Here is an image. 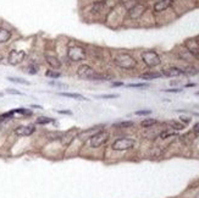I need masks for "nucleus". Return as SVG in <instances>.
<instances>
[{"label": "nucleus", "mask_w": 199, "mask_h": 198, "mask_svg": "<svg viewBox=\"0 0 199 198\" xmlns=\"http://www.w3.org/2000/svg\"><path fill=\"white\" fill-rule=\"evenodd\" d=\"M114 63L117 66H120L121 68L125 70H131L137 65V61L133 59L130 54H120L114 59Z\"/></svg>", "instance_id": "1"}, {"label": "nucleus", "mask_w": 199, "mask_h": 198, "mask_svg": "<svg viewBox=\"0 0 199 198\" xmlns=\"http://www.w3.org/2000/svg\"><path fill=\"white\" fill-rule=\"evenodd\" d=\"M142 59H143L144 64L147 66H149V67H155V66L160 65V63H161L160 56L153 50L143 51L142 53Z\"/></svg>", "instance_id": "2"}, {"label": "nucleus", "mask_w": 199, "mask_h": 198, "mask_svg": "<svg viewBox=\"0 0 199 198\" xmlns=\"http://www.w3.org/2000/svg\"><path fill=\"white\" fill-rule=\"evenodd\" d=\"M109 133L106 131H99L94 133L89 139H90V147L92 148H99L100 146L105 144L109 141Z\"/></svg>", "instance_id": "3"}, {"label": "nucleus", "mask_w": 199, "mask_h": 198, "mask_svg": "<svg viewBox=\"0 0 199 198\" xmlns=\"http://www.w3.org/2000/svg\"><path fill=\"white\" fill-rule=\"evenodd\" d=\"M134 144H136V142L132 138H118V139H116L113 143L111 148L114 149V150L122 152V150H128V149L133 148Z\"/></svg>", "instance_id": "4"}, {"label": "nucleus", "mask_w": 199, "mask_h": 198, "mask_svg": "<svg viewBox=\"0 0 199 198\" xmlns=\"http://www.w3.org/2000/svg\"><path fill=\"white\" fill-rule=\"evenodd\" d=\"M67 56L71 61H82L86 59V50L83 49L82 47H78V45L71 47V48H68Z\"/></svg>", "instance_id": "5"}, {"label": "nucleus", "mask_w": 199, "mask_h": 198, "mask_svg": "<svg viewBox=\"0 0 199 198\" xmlns=\"http://www.w3.org/2000/svg\"><path fill=\"white\" fill-rule=\"evenodd\" d=\"M77 76L83 78V80L93 81V78L95 76V72L89 65H81L77 70Z\"/></svg>", "instance_id": "6"}, {"label": "nucleus", "mask_w": 199, "mask_h": 198, "mask_svg": "<svg viewBox=\"0 0 199 198\" xmlns=\"http://www.w3.org/2000/svg\"><path fill=\"white\" fill-rule=\"evenodd\" d=\"M25 58H26V53L23 50H12L10 51L7 60L10 65H18L25 60Z\"/></svg>", "instance_id": "7"}, {"label": "nucleus", "mask_w": 199, "mask_h": 198, "mask_svg": "<svg viewBox=\"0 0 199 198\" xmlns=\"http://www.w3.org/2000/svg\"><path fill=\"white\" fill-rule=\"evenodd\" d=\"M144 11H146V6L142 5V4H137L136 6H133L130 10V17L133 20H137L144 14Z\"/></svg>", "instance_id": "8"}, {"label": "nucleus", "mask_w": 199, "mask_h": 198, "mask_svg": "<svg viewBox=\"0 0 199 198\" xmlns=\"http://www.w3.org/2000/svg\"><path fill=\"white\" fill-rule=\"evenodd\" d=\"M34 131H35L34 126H20L15 130V133L17 136L23 137V136H31Z\"/></svg>", "instance_id": "9"}, {"label": "nucleus", "mask_w": 199, "mask_h": 198, "mask_svg": "<svg viewBox=\"0 0 199 198\" xmlns=\"http://www.w3.org/2000/svg\"><path fill=\"white\" fill-rule=\"evenodd\" d=\"M171 4H172V0H160L154 5V10L156 12H161V11L166 10L167 7H170Z\"/></svg>", "instance_id": "10"}, {"label": "nucleus", "mask_w": 199, "mask_h": 198, "mask_svg": "<svg viewBox=\"0 0 199 198\" xmlns=\"http://www.w3.org/2000/svg\"><path fill=\"white\" fill-rule=\"evenodd\" d=\"M163 73L167 76V77H177V76H181L183 75V70L178 68V67H170V68H166L163 71Z\"/></svg>", "instance_id": "11"}, {"label": "nucleus", "mask_w": 199, "mask_h": 198, "mask_svg": "<svg viewBox=\"0 0 199 198\" xmlns=\"http://www.w3.org/2000/svg\"><path fill=\"white\" fill-rule=\"evenodd\" d=\"M99 127H92V129H88L87 131L82 132V133H80L78 134V137L81 138V139H87V138H90L94 133H97V132H99Z\"/></svg>", "instance_id": "12"}, {"label": "nucleus", "mask_w": 199, "mask_h": 198, "mask_svg": "<svg viewBox=\"0 0 199 198\" xmlns=\"http://www.w3.org/2000/svg\"><path fill=\"white\" fill-rule=\"evenodd\" d=\"M11 38V32L7 31L6 28L0 27V43H5Z\"/></svg>", "instance_id": "13"}, {"label": "nucleus", "mask_w": 199, "mask_h": 198, "mask_svg": "<svg viewBox=\"0 0 199 198\" xmlns=\"http://www.w3.org/2000/svg\"><path fill=\"white\" fill-rule=\"evenodd\" d=\"M60 96L62 97H67V98H73V99H77V100H88L86 97H83L82 94H78V93H67V92H61L59 93Z\"/></svg>", "instance_id": "14"}, {"label": "nucleus", "mask_w": 199, "mask_h": 198, "mask_svg": "<svg viewBox=\"0 0 199 198\" xmlns=\"http://www.w3.org/2000/svg\"><path fill=\"white\" fill-rule=\"evenodd\" d=\"M45 59H47V63H48V64H49L51 67H54V68H59V67H60V65H61V64H60V61H59V60H58L55 56L47 55V56H45Z\"/></svg>", "instance_id": "15"}, {"label": "nucleus", "mask_w": 199, "mask_h": 198, "mask_svg": "<svg viewBox=\"0 0 199 198\" xmlns=\"http://www.w3.org/2000/svg\"><path fill=\"white\" fill-rule=\"evenodd\" d=\"M161 76H163V73H159V72H147V73L141 75V78L142 80H154V78H159Z\"/></svg>", "instance_id": "16"}, {"label": "nucleus", "mask_w": 199, "mask_h": 198, "mask_svg": "<svg viewBox=\"0 0 199 198\" xmlns=\"http://www.w3.org/2000/svg\"><path fill=\"white\" fill-rule=\"evenodd\" d=\"M133 125H134L133 121H122V122H117V124H115L114 126L117 127V129H128V127H132Z\"/></svg>", "instance_id": "17"}, {"label": "nucleus", "mask_w": 199, "mask_h": 198, "mask_svg": "<svg viewBox=\"0 0 199 198\" xmlns=\"http://www.w3.org/2000/svg\"><path fill=\"white\" fill-rule=\"evenodd\" d=\"M158 121L155 120V119H147V120H143L142 122H141V125L143 126V127H150V126H153V125H155Z\"/></svg>", "instance_id": "18"}, {"label": "nucleus", "mask_w": 199, "mask_h": 198, "mask_svg": "<svg viewBox=\"0 0 199 198\" xmlns=\"http://www.w3.org/2000/svg\"><path fill=\"white\" fill-rule=\"evenodd\" d=\"M54 121V119H50V117H38L37 119V124H40V125H47V124H49V122H53Z\"/></svg>", "instance_id": "19"}, {"label": "nucleus", "mask_w": 199, "mask_h": 198, "mask_svg": "<svg viewBox=\"0 0 199 198\" xmlns=\"http://www.w3.org/2000/svg\"><path fill=\"white\" fill-rule=\"evenodd\" d=\"M7 80H9V81H11V82L20 83V84H30L28 81L22 80V78H18V77H7Z\"/></svg>", "instance_id": "20"}, {"label": "nucleus", "mask_w": 199, "mask_h": 198, "mask_svg": "<svg viewBox=\"0 0 199 198\" xmlns=\"http://www.w3.org/2000/svg\"><path fill=\"white\" fill-rule=\"evenodd\" d=\"M12 111H14V114H15V113L25 114V115H31V114H32L30 110H27V109H25V108H18V109H15V110H12Z\"/></svg>", "instance_id": "21"}, {"label": "nucleus", "mask_w": 199, "mask_h": 198, "mask_svg": "<svg viewBox=\"0 0 199 198\" xmlns=\"http://www.w3.org/2000/svg\"><path fill=\"white\" fill-rule=\"evenodd\" d=\"M128 87H131V88H147L148 83H131V84H128Z\"/></svg>", "instance_id": "22"}, {"label": "nucleus", "mask_w": 199, "mask_h": 198, "mask_svg": "<svg viewBox=\"0 0 199 198\" xmlns=\"http://www.w3.org/2000/svg\"><path fill=\"white\" fill-rule=\"evenodd\" d=\"M45 75H47L48 77H51V78H59V77L61 76L60 72H55V71H47Z\"/></svg>", "instance_id": "23"}, {"label": "nucleus", "mask_w": 199, "mask_h": 198, "mask_svg": "<svg viewBox=\"0 0 199 198\" xmlns=\"http://www.w3.org/2000/svg\"><path fill=\"white\" fill-rule=\"evenodd\" d=\"M97 98H100V99H113V98H118V94H101V96H97Z\"/></svg>", "instance_id": "24"}, {"label": "nucleus", "mask_w": 199, "mask_h": 198, "mask_svg": "<svg viewBox=\"0 0 199 198\" xmlns=\"http://www.w3.org/2000/svg\"><path fill=\"white\" fill-rule=\"evenodd\" d=\"M169 125H171L172 127H175L176 130H183V125L178 124V122H175V121H170Z\"/></svg>", "instance_id": "25"}, {"label": "nucleus", "mask_w": 199, "mask_h": 198, "mask_svg": "<svg viewBox=\"0 0 199 198\" xmlns=\"http://www.w3.org/2000/svg\"><path fill=\"white\" fill-rule=\"evenodd\" d=\"M151 114V110H138L136 111V115L142 116V115H150Z\"/></svg>", "instance_id": "26"}, {"label": "nucleus", "mask_w": 199, "mask_h": 198, "mask_svg": "<svg viewBox=\"0 0 199 198\" xmlns=\"http://www.w3.org/2000/svg\"><path fill=\"white\" fill-rule=\"evenodd\" d=\"M184 73H188V75H194V73H198V70L197 68H194V67H189V68H187L186 71H183Z\"/></svg>", "instance_id": "27"}, {"label": "nucleus", "mask_w": 199, "mask_h": 198, "mask_svg": "<svg viewBox=\"0 0 199 198\" xmlns=\"http://www.w3.org/2000/svg\"><path fill=\"white\" fill-rule=\"evenodd\" d=\"M49 84H51V86H56V87H61V88H67V86L65 83H59V82L51 81V82H49Z\"/></svg>", "instance_id": "28"}, {"label": "nucleus", "mask_w": 199, "mask_h": 198, "mask_svg": "<svg viewBox=\"0 0 199 198\" xmlns=\"http://www.w3.org/2000/svg\"><path fill=\"white\" fill-rule=\"evenodd\" d=\"M38 72V66H30V70H28V73L31 75H34Z\"/></svg>", "instance_id": "29"}, {"label": "nucleus", "mask_w": 199, "mask_h": 198, "mask_svg": "<svg viewBox=\"0 0 199 198\" xmlns=\"http://www.w3.org/2000/svg\"><path fill=\"white\" fill-rule=\"evenodd\" d=\"M165 92L167 93H180V92H182V89H180V88H172V89H164Z\"/></svg>", "instance_id": "30"}, {"label": "nucleus", "mask_w": 199, "mask_h": 198, "mask_svg": "<svg viewBox=\"0 0 199 198\" xmlns=\"http://www.w3.org/2000/svg\"><path fill=\"white\" fill-rule=\"evenodd\" d=\"M175 132H163L160 134V138H166V137H170V136H174Z\"/></svg>", "instance_id": "31"}, {"label": "nucleus", "mask_w": 199, "mask_h": 198, "mask_svg": "<svg viewBox=\"0 0 199 198\" xmlns=\"http://www.w3.org/2000/svg\"><path fill=\"white\" fill-rule=\"evenodd\" d=\"M6 92H7V93H10V94H18V96H21V94H22L20 91H16V89H11V88L6 89Z\"/></svg>", "instance_id": "32"}, {"label": "nucleus", "mask_w": 199, "mask_h": 198, "mask_svg": "<svg viewBox=\"0 0 199 198\" xmlns=\"http://www.w3.org/2000/svg\"><path fill=\"white\" fill-rule=\"evenodd\" d=\"M193 131H194V133H199V122H197V124L193 126Z\"/></svg>", "instance_id": "33"}, {"label": "nucleus", "mask_w": 199, "mask_h": 198, "mask_svg": "<svg viewBox=\"0 0 199 198\" xmlns=\"http://www.w3.org/2000/svg\"><path fill=\"white\" fill-rule=\"evenodd\" d=\"M58 113H59V114H67V115H71V114H72L70 110H59Z\"/></svg>", "instance_id": "34"}, {"label": "nucleus", "mask_w": 199, "mask_h": 198, "mask_svg": "<svg viewBox=\"0 0 199 198\" xmlns=\"http://www.w3.org/2000/svg\"><path fill=\"white\" fill-rule=\"evenodd\" d=\"M181 121L186 122V124H188V122L191 121V119H189V117H181Z\"/></svg>", "instance_id": "35"}, {"label": "nucleus", "mask_w": 199, "mask_h": 198, "mask_svg": "<svg viewBox=\"0 0 199 198\" xmlns=\"http://www.w3.org/2000/svg\"><path fill=\"white\" fill-rule=\"evenodd\" d=\"M120 86H123L122 82H114L113 83V87H120Z\"/></svg>", "instance_id": "36"}, {"label": "nucleus", "mask_w": 199, "mask_h": 198, "mask_svg": "<svg viewBox=\"0 0 199 198\" xmlns=\"http://www.w3.org/2000/svg\"><path fill=\"white\" fill-rule=\"evenodd\" d=\"M193 198H199V188H197V190H196V192H194V196H193Z\"/></svg>", "instance_id": "37"}, {"label": "nucleus", "mask_w": 199, "mask_h": 198, "mask_svg": "<svg viewBox=\"0 0 199 198\" xmlns=\"http://www.w3.org/2000/svg\"><path fill=\"white\" fill-rule=\"evenodd\" d=\"M32 108H35V109H42V106H39V105H31Z\"/></svg>", "instance_id": "38"}, {"label": "nucleus", "mask_w": 199, "mask_h": 198, "mask_svg": "<svg viewBox=\"0 0 199 198\" xmlns=\"http://www.w3.org/2000/svg\"><path fill=\"white\" fill-rule=\"evenodd\" d=\"M196 84L194 83H189V84H187V87H194Z\"/></svg>", "instance_id": "39"}, {"label": "nucleus", "mask_w": 199, "mask_h": 198, "mask_svg": "<svg viewBox=\"0 0 199 198\" xmlns=\"http://www.w3.org/2000/svg\"><path fill=\"white\" fill-rule=\"evenodd\" d=\"M2 59H4V58H2V55H1V54H0V63H1V61H2Z\"/></svg>", "instance_id": "40"}, {"label": "nucleus", "mask_w": 199, "mask_h": 198, "mask_svg": "<svg viewBox=\"0 0 199 198\" xmlns=\"http://www.w3.org/2000/svg\"><path fill=\"white\" fill-rule=\"evenodd\" d=\"M196 94H197V96H199V91H198V92H196Z\"/></svg>", "instance_id": "41"}, {"label": "nucleus", "mask_w": 199, "mask_h": 198, "mask_svg": "<svg viewBox=\"0 0 199 198\" xmlns=\"http://www.w3.org/2000/svg\"><path fill=\"white\" fill-rule=\"evenodd\" d=\"M1 96H2V94H1V93H0V97H1Z\"/></svg>", "instance_id": "42"}, {"label": "nucleus", "mask_w": 199, "mask_h": 198, "mask_svg": "<svg viewBox=\"0 0 199 198\" xmlns=\"http://www.w3.org/2000/svg\"><path fill=\"white\" fill-rule=\"evenodd\" d=\"M0 121H1V120H0Z\"/></svg>", "instance_id": "43"}]
</instances>
